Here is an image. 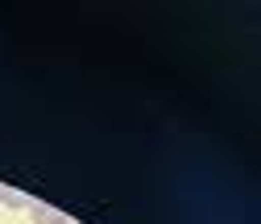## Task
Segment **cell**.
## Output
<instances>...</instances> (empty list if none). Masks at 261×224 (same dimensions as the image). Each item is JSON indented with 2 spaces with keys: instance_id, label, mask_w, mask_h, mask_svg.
Masks as SVG:
<instances>
[{
  "instance_id": "1",
  "label": "cell",
  "mask_w": 261,
  "mask_h": 224,
  "mask_svg": "<svg viewBox=\"0 0 261 224\" xmlns=\"http://www.w3.org/2000/svg\"><path fill=\"white\" fill-rule=\"evenodd\" d=\"M0 204H9V208H29V200L21 195V191H0Z\"/></svg>"
}]
</instances>
